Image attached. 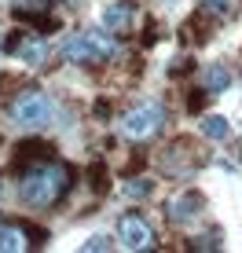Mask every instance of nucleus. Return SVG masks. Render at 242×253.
Segmentation results:
<instances>
[{
	"label": "nucleus",
	"instance_id": "nucleus-1",
	"mask_svg": "<svg viewBox=\"0 0 242 253\" xmlns=\"http://www.w3.org/2000/svg\"><path fill=\"white\" fill-rule=\"evenodd\" d=\"M74 176H77V172L66 162H55V158H51V162H37L33 169L22 172L19 198L26 206L48 209V206H55V202H63V198H66V191L74 187Z\"/></svg>",
	"mask_w": 242,
	"mask_h": 253
},
{
	"label": "nucleus",
	"instance_id": "nucleus-2",
	"mask_svg": "<svg viewBox=\"0 0 242 253\" xmlns=\"http://www.w3.org/2000/svg\"><path fill=\"white\" fill-rule=\"evenodd\" d=\"M51 118H55V103H51L44 92H26L11 107V121L22 125V128H44Z\"/></svg>",
	"mask_w": 242,
	"mask_h": 253
},
{
	"label": "nucleus",
	"instance_id": "nucleus-3",
	"mask_svg": "<svg viewBox=\"0 0 242 253\" xmlns=\"http://www.w3.org/2000/svg\"><path fill=\"white\" fill-rule=\"evenodd\" d=\"M158 125H165V110H161V103H140V107H132L125 118H121V132H125L128 139L154 136Z\"/></svg>",
	"mask_w": 242,
	"mask_h": 253
},
{
	"label": "nucleus",
	"instance_id": "nucleus-4",
	"mask_svg": "<svg viewBox=\"0 0 242 253\" xmlns=\"http://www.w3.org/2000/svg\"><path fill=\"white\" fill-rule=\"evenodd\" d=\"M4 51H7V55H15V59H22L26 66H44V59H48V41L19 26V30H11V33L4 37Z\"/></svg>",
	"mask_w": 242,
	"mask_h": 253
},
{
	"label": "nucleus",
	"instance_id": "nucleus-5",
	"mask_svg": "<svg viewBox=\"0 0 242 253\" xmlns=\"http://www.w3.org/2000/svg\"><path fill=\"white\" fill-rule=\"evenodd\" d=\"M118 239H121V246H125V250H154L151 224H147L143 216H136V213H125L118 220Z\"/></svg>",
	"mask_w": 242,
	"mask_h": 253
},
{
	"label": "nucleus",
	"instance_id": "nucleus-6",
	"mask_svg": "<svg viewBox=\"0 0 242 253\" xmlns=\"http://www.w3.org/2000/svg\"><path fill=\"white\" fill-rule=\"evenodd\" d=\"M202 206H205V198L198 195V191H184V195H176L169 202V224H191L198 213H202Z\"/></svg>",
	"mask_w": 242,
	"mask_h": 253
},
{
	"label": "nucleus",
	"instance_id": "nucleus-7",
	"mask_svg": "<svg viewBox=\"0 0 242 253\" xmlns=\"http://www.w3.org/2000/svg\"><path fill=\"white\" fill-rule=\"evenodd\" d=\"M63 59L70 66H92V63H99L96 48H92V41L84 37V33H74V37L63 41Z\"/></svg>",
	"mask_w": 242,
	"mask_h": 253
},
{
	"label": "nucleus",
	"instance_id": "nucleus-8",
	"mask_svg": "<svg viewBox=\"0 0 242 253\" xmlns=\"http://www.w3.org/2000/svg\"><path fill=\"white\" fill-rule=\"evenodd\" d=\"M103 30H110V33H125L128 26H132V4L128 0H114V4H107L103 7Z\"/></svg>",
	"mask_w": 242,
	"mask_h": 253
},
{
	"label": "nucleus",
	"instance_id": "nucleus-9",
	"mask_svg": "<svg viewBox=\"0 0 242 253\" xmlns=\"http://www.w3.org/2000/svg\"><path fill=\"white\" fill-rule=\"evenodd\" d=\"M51 158H55V147L44 143V139H26V143L15 147V169L33 165V162H51Z\"/></svg>",
	"mask_w": 242,
	"mask_h": 253
},
{
	"label": "nucleus",
	"instance_id": "nucleus-10",
	"mask_svg": "<svg viewBox=\"0 0 242 253\" xmlns=\"http://www.w3.org/2000/svg\"><path fill=\"white\" fill-rule=\"evenodd\" d=\"M205 19H209L205 11L191 15V19L184 22V30H180V37H184L187 44H205V41H209V33H213V30H209V22H205Z\"/></svg>",
	"mask_w": 242,
	"mask_h": 253
},
{
	"label": "nucleus",
	"instance_id": "nucleus-11",
	"mask_svg": "<svg viewBox=\"0 0 242 253\" xmlns=\"http://www.w3.org/2000/svg\"><path fill=\"white\" fill-rule=\"evenodd\" d=\"M0 250L4 253H15V250H33L30 246V235H26V228L19 224V228H0Z\"/></svg>",
	"mask_w": 242,
	"mask_h": 253
},
{
	"label": "nucleus",
	"instance_id": "nucleus-12",
	"mask_svg": "<svg viewBox=\"0 0 242 253\" xmlns=\"http://www.w3.org/2000/svg\"><path fill=\"white\" fill-rule=\"evenodd\" d=\"M198 132H202L205 139H228L231 136V125H228V118H224V114H205L202 125H198Z\"/></svg>",
	"mask_w": 242,
	"mask_h": 253
},
{
	"label": "nucleus",
	"instance_id": "nucleus-13",
	"mask_svg": "<svg viewBox=\"0 0 242 253\" xmlns=\"http://www.w3.org/2000/svg\"><path fill=\"white\" fill-rule=\"evenodd\" d=\"M228 84H231V70L228 66H205V74H202V88L205 92L217 95V92L228 88Z\"/></svg>",
	"mask_w": 242,
	"mask_h": 253
},
{
	"label": "nucleus",
	"instance_id": "nucleus-14",
	"mask_svg": "<svg viewBox=\"0 0 242 253\" xmlns=\"http://www.w3.org/2000/svg\"><path fill=\"white\" fill-rule=\"evenodd\" d=\"M84 176H88V187L96 191V195H103V191L110 187V172H107V162H103V158L92 162L88 169H84Z\"/></svg>",
	"mask_w": 242,
	"mask_h": 253
},
{
	"label": "nucleus",
	"instance_id": "nucleus-15",
	"mask_svg": "<svg viewBox=\"0 0 242 253\" xmlns=\"http://www.w3.org/2000/svg\"><path fill=\"white\" fill-rule=\"evenodd\" d=\"M110 33V30H107ZM103 30H84V37L92 41V48H96L99 63H107V59H114V37H107Z\"/></svg>",
	"mask_w": 242,
	"mask_h": 253
},
{
	"label": "nucleus",
	"instance_id": "nucleus-16",
	"mask_svg": "<svg viewBox=\"0 0 242 253\" xmlns=\"http://www.w3.org/2000/svg\"><path fill=\"white\" fill-rule=\"evenodd\" d=\"M151 191H154L151 180H128V184H125V195L128 198H151Z\"/></svg>",
	"mask_w": 242,
	"mask_h": 253
},
{
	"label": "nucleus",
	"instance_id": "nucleus-17",
	"mask_svg": "<svg viewBox=\"0 0 242 253\" xmlns=\"http://www.w3.org/2000/svg\"><path fill=\"white\" fill-rule=\"evenodd\" d=\"M209 99H213V92H205V88H198V92H187V110H191V114H198V110H202Z\"/></svg>",
	"mask_w": 242,
	"mask_h": 253
},
{
	"label": "nucleus",
	"instance_id": "nucleus-18",
	"mask_svg": "<svg viewBox=\"0 0 242 253\" xmlns=\"http://www.w3.org/2000/svg\"><path fill=\"white\" fill-rule=\"evenodd\" d=\"M22 228H26V235H30V246H33V250L48 242V231H44V228H37V224H30V220H22Z\"/></svg>",
	"mask_w": 242,
	"mask_h": 253
},
{
	"label": "nucleus",
	"instance_id": "nucleus-19",
	"mask_svg": "<svg viewBox=\"0 0 242 253\" xmlns=\"http://www.w3.org/2000/svg\"><path fill=\"white\" fill-rule=\"evenodd\" d=\"M202 11L209 19H220V15H228V0H202Z\"/></svg>",
	"mask_w": 242,
	"mask_h": 253
},
{
	"label": "nucleus",
	"instance_id": "nucleus-20",
	"mask_svg": "<svg viewBox=\"0 0 242 253\" xmlns=\"http://www.w3.org/2000/svg\"><path fill=\"white\" fill-rule=\"evenodd\" d=\"M191 250H220V235H198L191 239Z\"/></svg>",
	"mask_w": 242,
	"mask_h": 253
},
{
	"label": "nucleus",
	"instance_id": "nucleus-21",
	"mask_svg": "<svg viewBox=\"0 0 242 253\" xmlns=\"http://www.w3.org/2000/svg\"><path fill=\"white\" fill-rule=\"evenodd\" d=\"M110 246H114V242H110L107 235H92V239L84 242L81 250H84V253H99V250H110Z\"/></svg>",
	"mask_w": 242,
	"mask_h": 253
},
{
	"label": "nucleus",
	"instance_id": "nucleus-22",
	"mask_svg": "<svg viewBox=\"0 0 242 253\" xmlns=\"http://www.w3.org/2000/svg\"><path fill=\"white\" fill-rule=\"evenodd\" d=\"M154 41H158V26H154V19H147V26H143V44L151 48Z\"/></svg>",
	"mask_w": 242,
	"mask_h": 253
},
{
	"label": "nucleus",
	"instance_id": "nucleus-23",
	"mask_svg": "<svg viewBox=\"0 0 242 253\" xmlns=\"http://www.w3.org/2000/svg\"><path fill=\"white\" fill-rule=\"evenodd\" d=\"M187 70H191V59H176V63H172V70H169V74H172V77H184Z\"/></svg>",
	"mask_w": 242,
	"mask_h": 253
},
{
	"label": "nucleus",
	"instance_id": "nucleus-24",
	"mask_svg": "<svg viewBox=\"0 0 242 253\" xmlns=\"http://www.w3.org/2000/svg\"><path fill=\"white\" fill-rule=\"evenodd\" d=\"M143 165H147V158H143V154H140V158H132V162H128V169H125V176H132V172H140Z\"/></svg>",
	"mask_w": 242,
	"mask_h": 253
},
{
	"label": "nucleus",
	"instance_id": "nucleus-25",
	"mask_svg": "<svg viewBox=\"0 0 242 253\" xmlns=\"http://www.w3.org/2000/svg\"><path fill=\"white\" fill-rule=\"evenodd\" d=\"M96 118H110V103H103V99L96 103Z\"/></svg>",
	"mask_w": 242,
	"mask_h": 253
},
{
	"label": "nucleus",
	"instance_id": "nucleus-26",
	"mask_svg": "<svg viewBox=\"0 0 242 253\" xmlns=\"http://www.w3.org/2000/svg\"><path fill=\"white\" fill-rule=\"evenodd\" d=\"M0 51H4V44H0Z\"/></svg>",
	"mask_w": 242,
	"mask_h": 253
}]
</instances>
